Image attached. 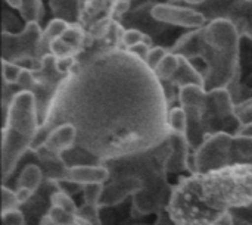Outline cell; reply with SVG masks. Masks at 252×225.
Returning a JSON list of instances; mask_svg holds the SVG:
<instances>
[{
	"label": "cell",
	"instance_id": "14",
	"mask_svg": "<svg viewBox=\"0 0 252 225\" xmlns=\"http://www.w3.org/2000/svg\"><path fill=\"white\" fill-rule=\"evenodd\" d=\"M43 171L38 165L35 164H28L19 174L18 181H16V187H24V189H30L31 192H37L43 183Z\"/></svg>",
	"mask_w": 252,
	"mask_h": 225
},
{
	"label": "cell",
	"instance_id": "27",
	"mask_svg": "<svg viewBox=\"0 0 252 225\" xmlns=\"http://www.w3.org/2000/svg\"><path fill=\"white\" fill-rule=\"evenodd\" d=\"M21 203L16 196V190H12L6 186L1 187V212L19 209Z\"/></svg>",
	"mask_w": 252,
	"mask_h": 225
},
{
	"label": "cell",
	"instance_id": "1",
	"mask_svg": "<svg viewBox=\"0 0 252 225\" xmlns=\"http://www.w3.org/2000/svg\"><path fill=\"white\" fill-rule=\"evenodd\" d=\"M252 205V165L236 164L192 172L173 186L167 212L174 225H216L236 209Z\"/></svg>",
	"mask_w": 252,
	"mask_h": 225
},
{
	"label": "cell",
	"instance_id": "18",
	"mask_svg": "<svg viewBox=\"0 0 252 225\" xmlns=\"http://www.w3.org/2000/svg\"><path fill=\"white\" fill-rule=\"evenodd\" d=\"M18 10L27 24L38 22L43 16V3L41 0H21Z\"/></svg>",
	"mask_w": 252,
	"mask_h": 225
},
{
	"label": "cell",
	"instance_id": "6",
	"mask_svg": "<svg viewBox=\"0 0 252 225\" xmlns=\"http://www.w3.org/2000/svg\"><path fill=\"white\" fill-rule=\"evenodd\" d=\"M151 15L154 19L159 22L179 25L185 28H204V25L207 24L205 15L190 6L185 7V6L159 3L151 9Z\"/></svg>",
	"mask_w": 252,
	"mask_h": 225
},
{
	"label": "cell",
	"instance_id": "8",
	"mask_svg": "<svg viewBox=\"0 0 252 225\" xmlns=\"http://www.w3.org/2000/svg\"><path fill=\"white\" fill-rule=\"evenodd\" d=\"M77 137H78V131L74 124H71V122L59 124L49 131L43 149L47 153L62 156V153H65L66 150H69L75 146Z\"/></svg>",
	"mask_w": 252,
	"mask_h": 225
},
{
	"label": "cell",
	"instance_id": "30",
	"mask_svg": "<svg viewBox=\"0 0 252 225\" xmlns=\"http://www.w3.org/2000/svg\"><path fill=\"white\" fill-rule=\"evenodd\" d=\"M1 225H25V217L21 209L1 212Z\"/></svg>",
	"mask_w": 252,
	"mask_h": 225
},
{
	"label": "cell",
	"instance_id": "10",
	"mask_svg": "<svg viewBox=\"0 0 252 225\" xmlns=\"http://www.w3.org/2000/svg\"><path fill=\"white\" fill-rule=\"evenodd\" d=\"M188 115V127H186V141L192 152H195L207 139L208 133L204 124V112L199 106H186L185 108Z\"/></svg>",
	"mask_w": 252,
	"mask_h": 225
},
{
	"label": "cell",
	"instance_id": "29",
	"mask_svg": "<svg viewBox=\"0 0 252 225\" xmlns=\"http://www.w3.org/2000/svg\"><path fill=\"white\" fill-rule=\"evenodd\" d=\"M168 52L164 49V47H161V46H154V47H151V50H149V53H148V57H146V65L152 69V71H155V68L158 66V63L162 60V57L167 55Z\"/></svg>",
	"mask_w": 252,
	"mask_h": 225
},
{
	"label": "cell",
	"instance_id": "39",
	"mask_svg": "<svg viewBox=\"0 0 252 225\" xmlns=\"http://www.w3.org/2000/svg\"><path fill=\"white\" fill-rule=\"evenodd\" d=\"M251 12H252V0H251Z\"/></svg>",
	"mask_w": 252,
	"mask_h": 225
},
{
	"label": "cell",
	"instance_id": "31",
	"mask_svg": "<svg viewBox=\"0 0 252 225\" xmlns=\"http://www.w3.org/2000/svg\"><path fill=\"white\" fill-rule=\"evenodd\" d=\"M34 195H35V193H34V192H31L30 189L16 187V196H18V200H19V203H21V205H27V203H28V200H31Z\"/></svg>",
	"mask_w": 252,
	"mask_h": 225
},
{
	"label": "cell",
	"instance_id": "3",
	"mask_svg": "<svg viewBox=\"0 0 252 225\" xmlns=\"http://www.w3.org/2000/svg\"><path fill=\"white\" fill-rule=\"evenodd\" d=\"M202 112L208 136L221 131L236 136L239 127L242 125L236 115V105L233 103L232 94L226 87L208 90Z\"/></svg>",
	"mask_w": 252,
	"mask_h": 225
},
{
	"label": "cell",
	"instance_id": "15",
	"mask_svg": "<svg viewBox=\"0 0 252 225\" xmlns=\"http://www.w3.org/2000/svg\"><path fill=\"white\" fill-rule=\"evenodd\" d=\"M69 25H71L69 22H66L65 19H61V18H55V19H52V21L49 22L47 28L43 31L41 47H40V55H41V57L46 55V53H44V50L50 47V43H52L53 40H56V38L62 37V35H63V32L68 29V27H69Z\"/></svg>",
	"mask_w": 252,
	"mask_h": 225
},
{
	"label": "cell",
	"instance_id": "35",
	"mask_svg": "<svg viewBox=\"0 0 252 225\" xmlns=\"http://www.w3.org/2000/svg\"><path fill=\"white\" fill-rule=\"evenodd\" d=\"M6 1H7L12 7H16V9H18V7H19V1H21V0H6Z\"/></svg>",
	"mask_w": 252,
	"mask_h": 225
},
{
	"label": "cell",
	"instance_id": "21",
	"mask_svg": "<svg viewBox=\"0 0 252 225\" xmlns=\"http://www.w3.org/2000/svg\"><path fill=\"white\" fill-rule=\"evenodd\" d=\"M49 50H50V52H52V55H53L55 57H58V59H62V57H71V56H74V55L78 52L74 46H71V44H69L68 41H65L62 37H59V38L53 40V41L50 43Z\"/></svg>",
	"mask_w": 252,
	"mask_h": 225
},
{
	"label": "cell",
	"instance_id": "24",
	"mask_svg": "<svg viewBox=\"0 0 252 225\" xmlns=\"http://www.w3.org/2000/svg\"><path fill=\"white\" fill-rule=\"evenodd\" d=\"M105 184H86L83 186V200L87 205L99 206Z\"/></svg>",
	"mask_w": 252,
	"mask_h": 225
},
{
	"label": "cell",
	"instance_id": "2",
	"mask_svg": "<svg viewBox=\"0 0 252 225\" xmlns=\"http://www.w3.org/2000/svg\"><path fill=\"white\" fill-rule=\"evenodd\" d=\"M40 130L35 96L28 90H19L10 99L4 113L1 131V175L6 181L15 171L27 150H31Z\"/></svg>",
	"mask_w": 252,
	"mask_h": 225
},
{
	"label": "cell",
	"instance_id": "36",
	"mask_svg": "<svg viewBox=\"0 0 252 225\" xmlns=\"http://www.w3.org/2000/svg\"><path fill=\"white\" fill-rule=\"evenodd\" d=\"M77 225H90L89 223H86L83 218H80V217H77Z\"/></svg>",
	"mask_w": 252,
	"mask_h": 225
},
{
	"label": "cell",
	"instance_id": "11",
	"mask_svg": "<svg viewBox=\"0 0 252 225\" xmlns=\"http://www.w3.org/2000/svg\"><path fill=\"white\" fill-rule=\"evenodd\" d=\"M202 47H204V28H196L195 31L180 37L176 41L171 52L185 56L188 59H196L201 57Z\"/></svg>",
	"mask_w": 252,
	"mask_h": 225
},
{
	"label": "cell",
	"instance_id": "25",
	"mask_svg": "<svg viewBox=\"0 0 252 225\" xmlns=\"http://www.w3.org/2000/svg\"><path fill=\"white\" fill-rule=\"evenodd\" d=\"M140 43H146V44H149L152 47L151 38L146 34L140 32L139 29H127V31H124V35H123V44L124 46H127L130 49V47H134L136 44H140Z\"/></svg>",
	"mask_w": 252,
	"mask_h": 225
},
{
	"label": "cell",
	"instance_id": "33",
	"mask_svg": "<svg viewBox=\"0 0 252 225\" xmlns=\"http://www.w3.org/2000/svg\"><path fill=\"white\" fill-rule=\"evenodd\" d=\"M236 136H242V137H250V139H252V122L242 124L239 127V131H238Z\"/></svg>",
	"mask_w": 252,
	"mask_h": 225
},
{
	"label": "cell",
	"instance_id": "13",
	"mask_svg": "<svg viewBox=\"0 0 252 225\" xmlns=\"http://www.w3.org/2000/svg\"><path fill=\"white\" fill-rule=\"evenodd\" d=\"M207 94H208V90L204 85L190 84V85L179 88V100L183 108L199 106L204 109V105L207 102Z\"/></svg>",
	"mask_w": 252,
	"mask_h": 225
},
{
	"label": "cell",
	"instance_id": "38",
	"mask_svg": "<svg viewBox=\"0 0 252 225\" xmlns=\"http://www.w3.org/2000/svg\"><path fill=\"white\" fill-rule=\"evenodd\" d=\"M90 0H80V3H89Z\"/></svg>",
	"mask_w": 252,
	"mask_h": 225
},
{
	"label": "cell",
	"instance_id": "9",
	"mask_svg": "<svg viewBox=\"0 0 252 225\" xmlns=\"http://www.w3.org/2000/svg\"><path fill=\"white\" fill-rule=\"evenodd\" d=\"M111 180V171L106 165H74L66 167L63 180L74 184H105Z\"/></svg>",
	"mask_w": 252,
	"mask_h": 225
},
{
	"label": "cell",
	"instance_id": "28",
	"mask_svg": "<svg viewBox=\"0 0 252 225\" xmlns=\"http://www.w3.org/2000/svg\"><path fill=\"white\" fill-rule=\"evenodd\" d=\"M62 38L65 41H68L71 46H74L77 50H80L81 44H83V40H84V34H83V29L77 25H69L68 29L63 32Z\"/></svg>",
	"mask_w": 252,
	"mask_h": 225
},
{
	"label": "cell",
	"instance_id": "23",
	"mask_svg": "<svg viewBox=\"0 0 252 225\" xmlns=\"http://www.w3.org/2000/svg\"><path fill=\"white\" fill-rule=\"evenodd\" d=\"M1 68H3V80L7 84H18L19 77L22 74V66H19L15 62L1 59Z\"/></svg>",
	"mask_w": 252,
	"mask_h": 225
},
{
	"label": "cell",
	"instance_id": "16",
	"mask_svg": "<svg viewBox=\"0 0 252 225\" xmlns=\"http://www.w3.org/2000/svg\"><path fill=\"white\" fill-rule=\"evenodd\" d=\"M80 0H50V7L56 18L65 19L66 22H75L78 18Z\"/></svg>",
	"mask_w": 252,
	"mask_h": 225
},
{
	"label": "cell",
	"instance_id": "34",
	"mask_svg": "<svg viewBox=\"0 0 252 225\" xmlns=\"http://www.w3.org/2000/svg\"><path fill=\"white\" fill-rule=\"evenodd\" d=\"M183 1H186L190 7H196V6H201L202 3H205L207 0H183Z\"/></svg>",
	"mask_w": 252,
	"mask_h": 225
},
{
	"label": "cell",
	"instance_id": "32",
	"mask_svg": "<svg viewBox=\"0 0 252 225\" xmlns=\"http://www.w3.org/2000/svg\"><path fill=\"white\" fill-rule=\"evenodd\" d=\"M130 50H131L133 53H136L142 60H146L148 53H149V50H151V46L146 44V43H140V44H136L134 47H130Z\"/></svg>",
	"mask_w": 252,
	"mask_h": 225
},
{
	"label": "cell",
	"instance_id": "22",
	"mask_svg": "<svg viewBox=\"0 0 252 225\" xmlns=\"http://www.w3.org/2000/svg\"><path fill=\"white\" fill-rule=\"evenodd\" d=\"M47 217L55 223L56 225H77V215L71 214L65 209L50 206L47 211Z\"/></svg>",
	"mask_w": 252,
	"mask_h": 225
},
{
	"label": "cell",
	"instance_id": "5",
	"mask_svg": "<svg viewBox=\"0 0 252 225\" xmlns=\"http://www.w3.org/2000/svg\"><path fill=\"white\" fill-rule=\"evenodd\" d=\"M43 31L38 22H30L19 34H9L3 31V59L19 63L24 60H34L40 55Z\"/></svg>",
	"mask_w": 252,
	"mask_h": 225
},
{
	"label": "cell",
	"instance_id": "20",
	"mask_svg": "<svg viewBox=\"0 0 252 225\" xmlns=\"http://www.w3.org/2000/svg\"><path fill=\"white\" fill-rule=\"evenodd\" d=\"M50 200V205L52 206H56V208H61V209H65L71 214H78V206L75 205V202L72 200L71 195H68L66 192L63 190H56L50 195L49 197Z\"/></svg>",
	"mask_w": 252,
	"mask_h": 225
},
{
	"label": "cell",
	"instance_id": "7",
	"mask_svg": "<svg viewBox=\"0 0 252 225\" xmlns=\"http://www.w3.org/2000/svg\"><path fill=\"white\" fill-rule=\"evenodd\" d=\"M143 189V181L134 175H124L111 178L109 183H105L103 193L99 202V208H111L123 203L128 196H136Z\"/></svg>",
	"mask_w": 252,
	"mask_h": 225
},
{
	"label": "cell",
	"instance_id": "4",
	"mask_svg": "<svg viewBox=\"0 0 252 225\" xmlns=\"http://www.w3.org/2000/svg\"><path fill=\"white\" fill-rule=\"evenodd\" d=\"M233 137L229 133H214L193 152L192 172H208L230 165Z\"/></svg>",
	"mask_w": 252,
	"mask_h": 225
},
{
	"label": "cell",
	"instance_id": "19",
	"mask_svg": "<svg viewBox=\"0 0 252 225\" xmlns=\"http://www.w3.org/2000/svg\"><path fill=\"white\" fill-rule=\"evenodd\" d=\"M167 124H168V130H170L171 133L185 136L186 127H188V115H186L185 108H183V106L173 108V109L170 111V113H168Z\"/></svg>",
	"mask_w": 252,
	"mask_h": 225
},
{
	"label": "cell",
	"instance_id": "12",
	"mask_svg": "<svg viewBox=\"0 0 252 225\" xmlns=\"http://www.w3.org/2000/svg\"><path fill=\"white\" fill-rule=\"evenodd\" d=\"M171 84L174 87H186L190 84H196V85H204L205 87V78L204 75L193 66V63L190 62V59L180 56L179 55V66L176 74L173 75V78L170 80Z\"/></svg>",
	"mask_w": 252,
	"mask_h": 225
},
{
	"label": "cell",
	"instance_id": "17",
	"mask_svg": "<svg viewBox=\"0 0 252 225\" xmlns=\"http://www.w3.org/2000/svg\"><path fill=\"white\" fill-rule=\"evenodd\" d=\"M177 66H179V55L168 52L155 68V74L161 81H170L176 74Z\"/></svg>",
	"mask_w": 252,
	"mask_h": 225
},
{
	"label": "cell",
	"instance_id": "26",
	"mask_svg": "<svg viewBox=\"0 0 252 225\" xmlns=\"http://www.w3.org/2000/svg\"><path fill=\"white\" fill-rule=\"evenodd\" d=\"M99 209H100L99 206H93V205L84 203L83 206L78 208L77 217L83 218L86 223H89L90 225H102L100 215H99Z\"/></svg>",
	"mask_w": 252,
	"mask_h": 225
},
{
	"label": "cell",
	"instance_id": "37",
	"mask_svg": "<svg viewBox=\"0 0 252 225\" xmlns=\"http://www.w3.org/2000/svg\"><path fill=\"white\" fill-rule=\"evenodd\" d=\"M117 1H124V3H130L131 0H117Z\"/></svg>",
	"mask_w": 252,
	"mask_h": 225
}]
</instances>
